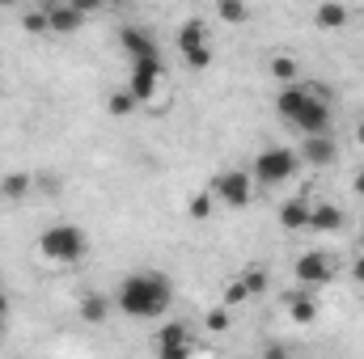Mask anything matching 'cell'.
I'll list each match as a JSON object with an SVG mask.
<instances>
[{
	"label": "cell",
	"instance_id": "cell-1",
	"mask_svg": "<svg viewBox=\"0 0 364 359\" xmlns=\"http://www.w3.org/2000/svg\"><path fill=\"white\" fill-rule=\"evenodd\" d=\"M170 304H174V283H170L166 270H153V267L132 270L114 287V309L123 317H132V321H157V317L170 313Z\"/></svg>",
	"mask_w": 364,
	"mask_h": 359
},
{
	"label": "cell",
	"instance_id": "cell-2",
	"mask_svg": "<svg viewBox=\"0 0 364 359\" xmlns=\"http://www.w3.org/2000/svg\"><path fill=\"white\" fill-rule=\"evenodd\" d=\"M275 110H279V118L292 123L301 136L331 131V97H326V85L288 81V85L275 89Z\"/></svg>",
	"mask_w": 364,
	"mask_h": 359
},
{
	"label": "cell",
	"instance_id": "cell-3",
	"mask_svg": "<svg viewBox=\"0 0 364 359\" xmlns=\"http://www.w3.org/2000/svg\"><path fill=\"white\" fill-rule=\"evenodd\" d=\"M38 254L47 263H55V267H73V263H81L90 254V233L81 224L60 220V224H51V228L38 233Z\"/></svg>",
	"mask_w": 364,
	"mask_h": 359
},
{
	"label": "cell",
	"instance_id": "cell-4",
	"mask_svg": "<svg viewBox=\"0 0 364 359\" xmlns=\"http://www.w3.org/2000/svg\"><path fill=\"white\" fill-rule=\"evenodd\" d=\"M255 174L250 170H242V165H233V170H220L216 178L208 182V190L216 194V203H225V207H233V211H242V207H250V199H255Z\"/></svg>",
	"mask_w": 364,
	"mask_h": 359
},
{
	"label": "cell",
	"instance_id": "cell-5",
	"mask_svg": "<svg viewBox=\"0 0 364 359\" xmlns=\"http://www.w3.org/2000/svg\"><path fill=\"white\" fill-rule=\"evenodd\" d=\"M296 165H301V157H296L292 148H284V144H267V148L255 157L250 174H255L259 186H284V182L296 174Z\"/></svg>",
	"mask_w": 364,
	"mask_h": 359
},
{
	"label": "cell",
	"instance_id": "cell-6",
	"mask_svg": "<svg viewBox=\"0 0 364 359\" xmlns=\"http://www.w3.org/2000/svg\"><path fill=\"white\" fill-rule=\"evenodd\" d=\"M178 51H182V60H186L195 72H203V68L216 60V55H212V38H208V21H203V17H186V21H182Z\"/></svg>",
	"mask_w": 364,
	"mask_h": 359
},
{
	"label": "cell",
	"instance_id": "cell-7",
	"mask_svg": "<svg viewBox=\"0 0 364 359\" xmlns=\"http://www.w3.org/2000/svg\"><path fill=\"white\" fill-rule=\"evenodd\" d=\"M157 85H161V60H132L127 89H132V97H136L140 106L157 93Z\"/></svg>",
	"mask_w": 364,
	"mask_h": 359
},
{
	"label": "cell",
	"instance_id": "cell-8",
	"mask_svg": "<svg viewBox=\"0 0 364 359\" xmlns=\"http://www.w3.org/2000/svg\"><path fill=\"white\" fill-rule=\"evenodd\" d=\"M43 13H47V30H51V34H77V30L85 26V17H90V13H81L73 0H47Z\"/></svg>",
	"mask_w": 364,
	"mask_h": 359
},
{
	"label": "cell",
	"instance_id": "cell-9",
	"mask_svg": "<svg viewBox=\"0 0 364 359\" xmlns=\"http://www.w3.org/2000/svg\"><path fill=\"white\" fill-rule=\"evenodd\" d=\"M292 275H296V283H301V287H326V283H331V258H326V254H318V250L296 254Z\"/></svg>",
	"mask_w": 364,
	"mask_h": 359
},
{
	"label": "cell",
	"instance_id": "cell-10",
	"mask_svg": "<svg viewBox=\"0 0 364 359\" xmlns=\"http://www.w3.org/2000/svg\"><path fill=\"white\" fill-rule=\"evenodd\" d=\"M119 47H123L127 60H161V47H157V38L144 26H123L119 30Z\"/></svg>",
	"mask_w": 364,
	"mask_h": 359
},
{
	"label": "cell",
	"instance_id": "cell-11",
	"mask_svg": "<svg viewBox=\"0 0 364 359\" xmlns=\"http://www.w3.org/2000/svg\"><path fill=\"white\" fill-rule=\"evenodd\" d=\"M153 351H157L161 359H182V355H191L195 347H191L186 326H182V321H174V326H161V330L153 334Z\"/></svg>",
	"mask_w": 364,
	"mask_h": 359
},
{
	"label": "cell",
	"instance_id": "cell-12",
	"mask_svg": "<svg viewBox=\"0 0 364 359\" xmlns=\"http://www.w3.org/2000/svg\"><path fill=\"white\" fill-rule=\"evenodd\" d=\"M284 309H288V321L292 326H314L318 321V287H301L296 283V292H288Z\"/></svg>",
	"mask_w": 364,
	"mask_h": 359
},
{
	"label": "cell",
	"instance_id": "cell-13",
	"mask_svg": "<svg viewBox=\"0 0 364 359\" xmlns=\"http://www.w3.org/2000/svg\"><path fill=\"white\" fill-rule=\"evenodd\" d=\"M296 157L309 161V165H335L339 144H335L331 131H318V136H305V140H301V153H296Z\"/></svg>",
	"mask_w": 364,
	"mask_h": 359
},
{
	"label": "cell",
	"instance_id": "cell-14",
	"mask_svg": "<svg viewBox=\"0 0 364 359\" xmlns=\"http://www.w3.org/2000/svg\"><path fill=\"white\" fill-rule=\"evenodd\" d=\"M352 21V9L343 0H318L314 4V26L318 30H343Z\"/></svg>",
	"mask_w": 364,
	"mask_h": 359
},
{
	"label": "cell",
	"instance_id": "cell-15",
	"mask_svg": "<svg viewBox=\"0 0 364 359\" xmlns=\"http://www.w3.org/2000/svg\"><path fill=\"white\" fill-rule=\"evenodd\" d=\"M343 224H348V216L339 203H309V228L314 233H339Z\"/></svg>",
	"mask_w": 364,
	"mask_h": 359
},
{
	"label": "cell",
	"instance_id": "cell-16",
	"mask_svg": "<svg viewBox=\"0 0 364 359\" xmlns=\"http://www.w3.org/2000/svg\"><path fill=\"white\" fill-rule=\"evenodd\" d=\"M110 313H114V296H102V292H85L81 296V321L85 326H102Z\"/></svg>",
	"mask_w": 364,
	"mask_h": 359
},
{
	"label": "cell",
	"instance_id": "cell-17",
	"mask_svg": "<svg viewBox=\"0 0 364 359\" xmlns=\"http://www.w3.org/2000/svg\"><path fill=\"white\" fill-rule=\"evenodd\" d=\"M279 224H284L288 233L309 228V199H284V203H279Z\"/></svg>",
	"mask_w": 364,
	"mask_h": 359
},
{
	"label": "cell",
	"instance_id": "cell-18",
	"mask_svg": "<svg viewBox=\"0 0 364 359\" xmlns=\"http://www.w3.org/2000/svg\"><path fill=\"white\" fill-rule=\"evenodd\" d=\"M250 17V4L246 0H216V21H225V26H242Z\"/></svg>",
	"mask_w": 364,
	"mask_h": 359
},
{
	"label": "cell",
	"instance_id": "cell-19",
	"mask_svg": "<svg viewBox=\"0 0 364 359\" xmlns=\"http://www.w3.org/2000/svg\"><path fill=\"white\" fill-rule=\"evenodd\" d=\"M30 186H34L30 174H4V178H0V199H26Z\"/></svg>",
	"mask_w": 364,
	"mask_h": 359
},
{
	"label": "cell",
	"instance_id": "cell-20",
	"mask_svg": "<svg viewBox=\"0 0 364 359\" xmlns=\"http://www.w3.org/2000/svg\"><path fill=\"white\" fill-rule=\"evenodd\" d=\"M136 106H140V101L132 97V89H114L110 97H106V110H110L114 118H127V114H132Z\"/></svg>",
	"mask_w": 364,
	"mask_h": 359
},
{
	"label": "cell",
	"instance_id": "cell-21",
	"mask_svg": "<svg viewBox=\"0 0 364 359\" xmlns=\"http://www.w3.org/2000/svg\"><path fill=\"white\" fill-rule=\"evenodd\" d=\"M267 72H272L279 85H288V81H296V60H292V55H272Z\"/></svg>",
	"mask_w": 364,
	"mask_h": 359
},
{
	"label": "cell",
	"instance_id": "cell-22",
	"mask_svg": "<svg viewBox=\"0 0 364 359\" xmlns=\"http://www.w3.org/2000/svg\"><path fill=\"white\" fill-rule=\"evenodd\" d=\"M242 283L250 287V296H263V292H267V270L263 267H246L242 270Z\"/></svg>",
	"mask_w": 364,
	"mask_h": 359
},
{
	"label": "cell",
	"instance_id": "cell-23",
	"mask_svg": "<svg viewBox=\"0 0 364 359\" xmlns=\"http://www.w3.org/2000/svg\"><path fill=\"white\" fill-rule=\"evenodd\" d=\"M212 203H216V194H212V190H199V194L191 199V216H195V220H208Z\"/></svg>",
	"mask_w": 364,
	"mask_h": 359
},
{
	"label": "cell",
	"instance_id": "cell-24",
	"mask_svg": "<svg viewBox=\"0 0 364 359\" xmlns=\"http://www.w3.org/2000/svg\"><path fill=\"white\" fill-rule=\"evenodd\" d=\"M21 26H26L30 34H51V30H47V13H43V9H34V13H26V21H21Z\"/></svg>",
	"mask_w": 364,
	"mask_h": 359
},
{
	"label": "cell",
	"instance_id": "cell-25",
	"mask_svg": "<svg viewBox=\"0 0 364 359\" xmlns=\"http://www.w3.org/2000/svg\"><path fill=\"white\" fill-rule=\"evenodd\" d=\"M203 326H208V330H229V304H220V309H212V313L203 317Z\"/></svg>",
	"mask_w": 364,
	"mask_h": 359
},
{
	"label": "cell",
	"instance_id": "cell-26",
	"mask_svg": "<svg viewBox=\"0 0 364 359\" xmlns=\"http://www.w3.org/2000/svg\"><path fill=\"white\" fill-rule=\"evenodd\" d=\"M242 300H250V287L237 279V283H229V292H225V304L233 309V304H242Z\"/></svg>",
	"mask_w": 364,
	"mask_h": 359
},
{
	"label": "cell",
	"instance_id": "cell-27",
	"mask_svg": "<svg viewBox=\"0 0 364 359\" xmlns=\"http://www.w3.org/2000/svg\"><path fill=\"white\" fill-rule=\"evenodd\" d=\"M73 4H77L81 13H97V9H110L114 0H73Z\"/></svg>",
	"mask_w": 364,
	"mask_h": 359
},
{
	"label": "cell",
	"instance_id": "cell-28",
	"mask_svg": "<svg viewBox=\"0 0 364 359\" xmlns=\"http://www.w3.org/2000/svg\"><path fill=\"white\" fill-rule=\"evenodd\" d=\"M352 279H356V283L364 287V254L356 258V263H352Z\"/></svg>",
	"mask_w": 364,
	"mask_h": 359
},
{
	"label": "cell",
	"instance_id": "cell-29",
	"mask_svg": "<svg viewBox=\"0 0 364 359\" xmlns=\"http://www.w3.org/2000/svg\"><path fill=\"white\" fill-rule=\"evenodd\" d=\"M352 190H356V194H360V199H364V170H360V174H356V178H352Z\"/></svg>",
	"mask_w": 364,
	"mask_h": 359
},
{
	"label": "cell",
	"instance_id": "cell-30",
	"mask_svg": "<svg viewBox=\"0 0 364 359\" xmlns=\"http://www.w3.org/2000/svg\"><path fill=\"white\" fill-rule=\"evenodd\" d=\"M9 317V296H4V287H0V321Z\"/></svg>",
	"mask_w": 364,
	"mask_h": 359
},
{
	"label": "cell",
	"instance_id": "cell-31",
	"mask_svg": "<svg viewBox=\"0 0 364 359\" xmlns=\"http://www.w3.org/2000/svg\"><path fill=\"white\" fill-rule=\"evenodd\" d=\"M356 140H360V148H364V118H360V127H356Z\"/></svg>",
	"mask_w": 364,
	"mask_h": 359
},
{
	"label": "cell",
	"instance_id": "cell-32",
	"mask_svg": "<svg viewBox=\"0 0 364 359\" xmlns=\"http://www.w3.org/2000/svg\"><path fill=\"white\" fill-rule=\"evenodd\" d=\"M13 4H21V0H0V9H13Z\"/></svg>",
	"mask_w": 364,
	"mask_h": 359
},
{
	"label": "cell",
	"instance_id": "cell-33",
	"mask_svg": "<svg viewBox=\"0 0 364 359\" xmlns=\"http://www.w3.org/2000/svg\"><path fill=\"white\" fill-rule=\"evenodd\" d=\"M0 334H4V321H0Z\"/></svg>",
	"mask_w": 364,
	"mask_h": 359
}]
</instances>
